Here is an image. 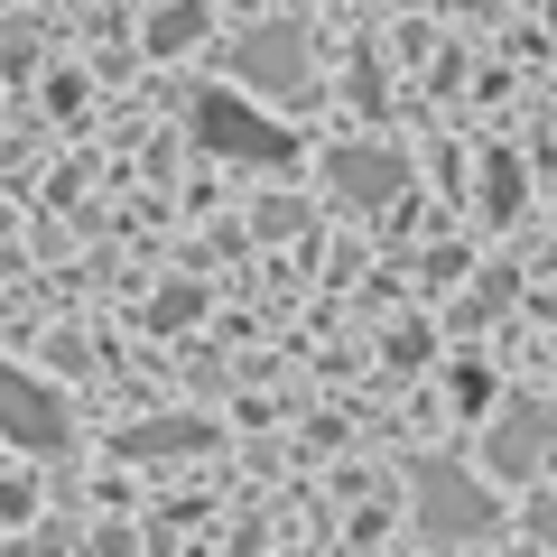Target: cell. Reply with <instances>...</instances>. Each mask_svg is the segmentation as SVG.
Masks as SVG:
<instances>
[{
	"label": "cell",
	"instance_id": "8992f818",
	"mask_svg": "<svg viewBox=\"0 0 557 557\" xmlns=\"http://www.w3.org/2000/svg\"><path fill=\"white\" fill-rule=\"evenodd\" d=\"M325 177H335V196L362 205V214H381V205L409 196V159H399V149H335Z\"/></svg>",
	"mask_w": 557,
	"mask_h": 557
},
{
	"label": "cell",
	"instance_id": "30bf717a",
	"mask_svg": "<svg viewBox=\"0 0 557 557\" xmlns=\"http://www.w3.org/2000/svg\"><path fill=\"white\" fill-rule=\"evenodd\" d=\"M196 307H205L196 288H168V298H159V325H196Z\"/></svg>",
	"mask_w": 557,
	"mask_h": 557
},
{
	"label": "cell",
	"instance_id": "277c9868",
	"mask_svg": "<svg viewBox=\"0 0 557 557\" xmlns=\"http://www.w3.org/2000/svg\"><path fill=\"white\" fill-rule=\"evenodd\" d=\"M233 75L260 84V94H298L307 84V28L270 20V28H251V38H233Z\"/></svg>",
	"mask_w": 557,
	"mask_h": 557
},
{
	"label": "cell",
	"instance_id": "7a4b0ae2",
	"mask_svg": "<svg viewBox=\"0 0 557 557\" xmlns=\"http://www.w3.org/2000/svg\"><path fill=\"white\" fill-rule=\"evenodd\" d=\"M186 121H196V139L214 149V159H242V168H288L298 159V131L270 121V112H251L233 84H205V94L186 102Z\"/></svg>",
	"mask_w": 557,
	"mask_h": 557
},
{
	"label": "cell",
	"instance_id": "ba28073f",
	"mask_svg": "<svg viewBox=\"0 0 557 557\" xmlns=\"http://www.w3.org/2000/svg\"><path fill=\"white\" fill-rule=\"evenodd\" d=\"M205 38V0H168V10H149V47L159 57H177V47Z\"/></svg>",
	"mask_w": 557,
	"mask_h": 557
},
{
	"label": "cell",
	"instance_id": "3957f363",
	"mask_svg": "<svg viewBox=\"0 0 557 557\" xmlns=\"http://www.w3.org/2000/svg\"><path fill=\"white\" fill-rule=\"evenodd\" d=\"M0 437L28 446V456H57V446L75 437V418H65V399L47 391V381H28V372L0 362Z\"/></svg>",
	"mask_w": 557,
	"mask_h": 557
},
{
	"label": "cell",
	"instance_id": "6da1fadb",
	"mask_svg": "<svg viewBox=\"0 0 557 557\" xmlns=\"http://www.w3.org/2000/svg\"><path fill=\"white\" fill-rule=\"evenodd\" d=\"M409 483H418V539H428V548H483V539H502L493 483L465 474L456 456H418Z\"/></svg>",
	"mask_w": 557,
	"mask_h": 557
},
{
	"label": "cell",
	"instance_id": "8fae6325",
	"mask_svg": "<svg viewBox=\"0 0 557 557\" xmlns=\"http://www.w3.org/2000/svg\"><path fill=\"white\" fill-rule=\"evenodd\" d=\"M530 530H539V539H548V548H557V511H539V520H530Z\"/></svg>",
	"mask_w": 557,
	"mask_h": 557
},
{
	"label": "cell",
	"instance_id": "9c48e42d",
	"mask_svg": "<svg viewBox=\"0 0 557 557\" xmlns=\"http://www.w3.org/2000/svg\"><path fill=\"white\" fill-rule=\"evenodd\" d=\"M483 177H493V186H483V205H493V214H520V159H493Z\"/></svg>",
	"mask_w": 557,
	"mask_h": 557
},
{
	"label": "cell",
	"instance_id": "7c38bea8",
	"mask_svg": "<svg viewBox=\"0 0 557 557\" xmlns=\"http://www.w3.org/2000/svg\"><path fill=\"white\" fill-rule=\"evenodd\" d=\"M548 270H557V251H548Z\"/></svg>",
	"mask_w": 557,
	"mask_h": 557
},
{
	"label": "cell",
	"instance_id": "52a82bcc",
	"mask_svg": "<svg viewBox=\"0 0 557 557\" xmlns=\"http://www.w3.org/2000/svg\"><path fill=\"white\" fill-rule=\"evenodd\" d=\"M131 456H186V446H214V428L205 418H149V428H131Z\"/></svg>",
	"mask_w": 557,
	"mask_h": 557
},
{
	"label": "cell",
	"instance_id": "5b68a950",
	"mask_svg": "<svg viewBox=\"0 0 557 557\" xmlns=\"http://www.w3.org/2000/svg\"><path fill=\"white\" fill-rule=\"evenodd\" d=\"M548 446H557V409L520 399V409H511V418L493 428V446H483V474H493V483H530Z\"/></svg>",
	"mask_w": 557,
	"mask_h": 557
}]
</instances>
